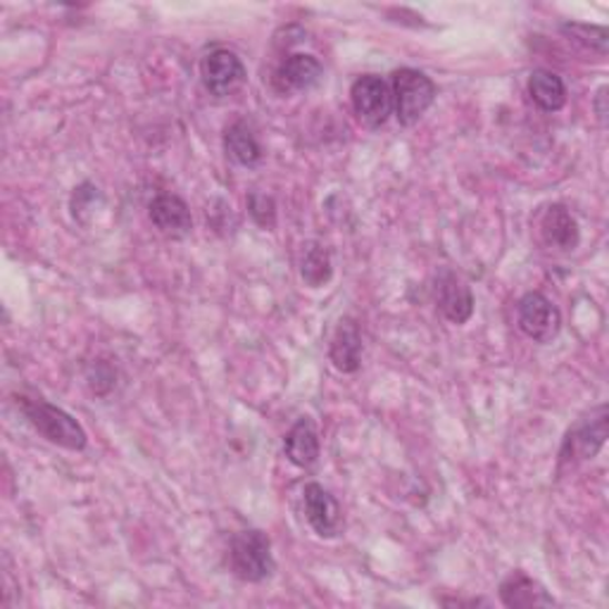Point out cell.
Masks as SVG:
<instances>
[{"label":"cell","instance_id":"6da1fadb","mask_svg":"<svg viewBox=\"0 0 609 609\" xmlns=\"http://www.w3.org/2000/svg\"><path fill=\"white\" fill-rule=\"evenodd\" d=\"M17 405H20L22 415L27 417L29 425L41 433L48 443L60 446L64 450H83L89 443V436L83 431L79 421L64 412L58 405H50L43 398H27L20 396L17 398Z\"/></svg>","mask_w":609,"mask_h":609},{"label":"cell","instance_id":"7a4b0ae2","mask_svg":"<svg viewBox=\"0 0 609 609\" xmlns=\"http://www.w3.org/2000/svg\"><path fill=\"white\" fill-rule=\"evenodd\" d=\"M229 571L236 579L246 583H262L274 577V555L272 540L260 529H246L233 533L227 555Z\"/></svg>","mask_w":609,"mask_h":609},{"label":"cell","instance_id":"3957f363","mask_svg":"<svg viewBox=\"0 0 609 609\" xmlns=\"http://www.w3.org/2000/svg\"><path fill=\"white\" fill-rule=\"evenodd\" d=\"M391 91L393 110L402 127H415L427 114L438 96L433 79L425 72L412 70V67H402V70L393 72Z\"/></svg>","mask_w":609,"mask_h":609},{"label":"cell","instance_id":"277c9868","mask_svg":"<svg viewBox=\"0 0 609 609\" xmlns=\"http://www.w3.org/2000/svg\"><path fill=\"white\" fill-rule=\"evenodd\" d=\"M352 110L365 129H381L393 114V91L388 81L377 74H362L350 89Z\"/></svg>","mask_w":609,"mask_h":609},{"label":"cell","instance_id":"5b68a950","mask_svg":"<svg viewBox=\"0 0 609 609\" xmlns=\"http://www.w3.org/2000/svg\"><path fill=\"white\" fill-rule=\"evenodd\" d=\"M607 425H609L607 405H600V408H596L588 417H583L577 427H571L567 431V438L560 450V467L586 462L598 457L609 433Z\"/></svg>","mask_w":609,"mask_h":609},{"label":"cell","instance_id":"8992f818","mask_svg":"<svg viewBox=\"0 0 609 609\" xmlns=\"http://www.w3.org/2000/svg\"><path fill=\"white\" fill-rule=\"evenodd\" d=\"M517 325L536 343H552L562 331V315L543 293L531 291L517 304Z\"/></svg>","mask_w":609,"mask_h":609},{"label":"cell","instance_id":"52a82bcc","mask_svg":"<svg viewBox=\"0 0 609 609\" xmlns=\"http://www.w3.org/2000/svg\"><path fill=\"white\" fill-rule=\"evenodd\" d=\"M200 81L214 98H229L246 83V67L229 48H214L200 60Z\"/></svg>","mask_w":609,"mask_h":609},{"label":"cell","instance_id":"ba28073f","mask_svg":"<svg viewBox=\"0 0 609 609\" xmlns=\"http://www.w3.org/2000/svg\"><path fill=\"white\" fill-rule=\"evenodd\" d=\"M433 298H436L438 310H441L443 317L457 327L467 325L473 315V296H471L469 283L448 267L438 269L436 272Z\"/></svg>","mask_w":609,"mask_h":609},{"label":"cell","instance_id":"9c48e42d","mask_svg":"<svg viewBox=\"0 0 609 609\" xmlns=\"http://www.w3.org/2000/svg\"><path fill=\"white\" fill-rule=\"evenodd\" d=\"M304 519L319 538H336L343 531V512L338 500L321 483H304L302 488Z\"/></svg>","mask_w":609,"mask_h":609},{"label":"cell","instance_id":"30bf717a","mask_svg":"<svg viewBox=\"0 0 609 609\" xmlns=\"http://www.w3.org/2000/svg\"><path fill=\"white\" fill-rule=\"evenodd\" d=\"M321 79H325V67L308 53H293L283 58L272 74V89L279 96H291L302 93L319 87Z\"/></svg>","mask_w":609,"mask_h":609},{"label":"cell","instance_id":"8fae6325","mask_svg":"<svg viewBox=\"0 0 609 609\" xmlns=\"http://www.w3.org/2000/svg\"><path fill=\"white\" fill-rule=\"evenodd\" d=\"M148 217L167 239H186L193 231V217L186 202L174 193H160L150 200Z\"/></svg>","mask_w":609,"mask_h":609},{"label":"cell","instance_id":"7c38bea8","mask_svg":"<svg viewBox=\"0 0 609 609\" xmlns=\"http://www.w3.org/2000/svg\"><path fill=\"white\" fill-rule=\"evenodd\" d=\"M538 231L548 248L560 252H571L581 241L577 217H573L565 206H560V202H555V206H548L543 210L538 222Z\"/></svg>","mask_w":609,"mask_h":609},{"label":"cell","instance_id":"4fadbf2b","mask_svg":"<svg viewBox=\"0 0 609 609\" xmlns=\"http://www.w3.org/2000/svg\"><path fill=\"white\" fill-rule=\"evenodd\" d=\"M329 360L338 371H343V375H355V371L360 369L362 333H360V325L352 317H343L336 325L329 341Z\"/></svg>","mask_w":609,"mask_h":609},{"label":"cell","instance_id":"5bb4252c","mask_svg":"<svg viewBox=\"0 0 609 609\" xmlns=\"http://www.w3.org/2000/svg\"><path fill=\"white\" fill-rule=\"evenodd\" d=\"M500 602L510 609H531V607H552L555 598L548 593L543 583L531 579L527 571H512L500 588Z\"/></svg>","mask_w":609,"mask_h":609},{"label":"cell","instance_id":"9a60e30c","mask_svg":"<svg viewBox=\"0 0 609 609\" xmlns=\"http://www.w3.org/2000/svg\"><path fill=\"white\" fill-rule=\"evenodd\" d=\"M283 452L289 457V462L298 469H310L317 465L321 443L317 425L310 417H300L289 429V433L283 438Z\"/></svg>","mask_w":609,"mask_h":609},{"label":"cell","instance_id":"2e32d148","mask_svg":"<svg viewBox=\"0 0 609 609\" xmlns=\"http://www.w3.org/2000/svg\"><path fill=\"white\" fill-rule=\"evenodd\" d=\"M224 152L227 158L241 167H256L262 162V146L258 133L246 120H236L224 131Z\"/></svg>","mask_w":609,"mask_h":609},{"label":"cell","instance_id":"e0dca14e","mask_svg":"<svg viewBox=\"0 0 609 609\" xmlns=\"http://www.w3.org/2000/svg\"><path fill=\"white\" fill-rule=\"evenodd\" d=\"M529 96L543 112H560L567 106V87L562 77L550 70H533L529 77Z\"/></svg>","mask_w":609,"mask_h":609},{"label":"cell","instance_id":"ac0fdd59","mask_svg":"<svg viewBox=\"0 0 609 609\" xmlns=\"http://www.w3.org/2000/svg\"><path fill=\"white\" fill-rule=\"evenodd\" d=\"M333 277V262H331V252L327 250L325 243L310 241L302 246V256H300V279L304 286L310 289H321L327 286Z\"/></svg>","mask_w":609,"mask_h":609},{"label":"cell","instance_id":"d6986e66","mask_svg":"<svg viewBox=\"0 0 609 609\" xmlns=\"http://www.w3.org/2000/svg\"><path fill=\"white\" fill-rule=\"evenodd\" d=\"M248 214L252 217V222H256L260 229L274 231L277 227V202L272 196L252 191L248 196Z\"/></svg>","mask_w":609,"mask_h":609},{"label":"cell","instance_id":"ffe728a7","mask_svg":"<svg viewBox=\"0 0 609 609\" xmlns=\"http://www.w3.org/2000/svg\"><path fill=\"white\" fill-rule=\"evenodd\" d=\"M562 31L569 33V37H573L577 41H581L583 46H588L590 50H598V53H607L609 48V33H607V27H598V24H562Z\"/></svg>","mask_w":609,"mask_h":609},{"label":"cell","instance_id":"44dd1931","mask_svg":"<svg viewBox=\"0 0 609 609\" xmlns=\"http://www.w3.org/2000/svg\"><path fill=\"white\" fill-rule=\"evenodd\" d=\"M100 200H103V196H100V191L91 181H83L81 186H77L72 193V202H70L77 222L87 224L89 222L87 214H91L96 210V202H100Z\"/></svg>","mask_w":609,"mask_h":609},{"label":"cell","instance_id":"7402d4cb","mask_svg":"<svg viewBox=\"0 0 609 609\" xmlns=\"http://www.w3.org/2000/svg\"><path fill=\"white\" fill-rule=\"evenodd\" d=\"M114 379H117V371L110 362L98 360L87 369V383L93 396H100V398L108 396L114 388Z\"/></svg>","mask_w":609,"mask_h":609},{"label":"cell","instance_id":"603a6c76","mask_svg":"<svg viewBox=\"0 0 609 609\" xmlns=\"http://www.w3.org/2000/svg\"><path fill=\"white\" fill-rule=\"evenodd\" d=\"M593 108H596V114H598L600 124L605 127V124H607V87H600V89H598Z\"/></svg>","mask_w":609,"mask_h":609},{"label":"cell","instance_id":"cb8c5ba5","mask_svg":"<svg viewBox=\"0 0 609 609\" xmlns=\"http://www.w3.org/2000/svg\"><path fill=\"white\" fill-rule=\"evenodd\" d=\"M441 605H448V607H479V605H488L486 600H448V598H441Z\"/></svg>","mask_w":609,"mask_h":609}]
</instances>
